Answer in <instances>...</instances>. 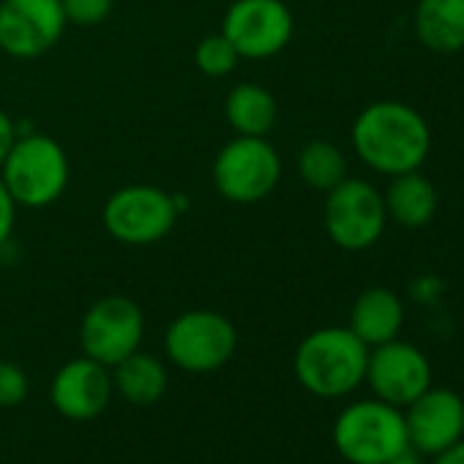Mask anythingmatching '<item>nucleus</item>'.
Returning a JSON list of instances; mask_svg holds the SVG:
<instances>
[{
  "label": "nucleus",
  "instance_id": "dca6fc26",
  "mask_svg": "<svg viewBox=\"0 0 464 464\" xmlns=\"http://www.w3.org/2000/svg\"><path fill=\"white\" fill-rule=\"evenodd\" d=\"M382 199H385L388 218H393L407 229L426 227L437 213V188L418 169L393 175Z\"/></svg>",
  "mask_w": 464,
  "mask_h": 464
},
{
  "label": "nucleus",
  "instance_id": "aec40b11",
  "mask_svg": "<svg viewBox=\"0 0 464 464\" xmlns=\"http://www.w3.org/2000/svg\"><path fill=\"white\" fill-rule=\"evenodd\" d=\"M298 172L306 186L317 191H331L347 178V159L334 142L312 140L298 153Z\"/></svg>",
  "mask_w": 464,
  "mask_h": 464
},
{
  "label": "nucleus",
  "instance_id": "bb28decb",
  "mask_svg": "<svg viewBox=\"0 0 464 464\" xmlns=\"http://www.w3.org/2000/svg\"><path fill=\"white\" fill-rule=\"evenodd\" d=\"M388 464H426L423 461V456L418 453V450H412V448H407L404 453H399V456H393Z\"/></svg>",
  "mask_w": 464,
  "mask_h": 464
},
{
  "label": "nucleus",
  "instance_id": "f8f14e48",
  "mask_svg": "<svg viewBox=\"0 0 464 464\" xmlns=\"http://www.w3.org/2000/svg\"><path fill=\"white\" fill-rule=\"evenodd\" d=\"M366 382L374 391V399L407 407L431 385V363L415 344L391 339L369 347Z\"/></svg>",
  "mask_w": 464,
  "mask_h": 464
},
{
  "label": "nucleus",
  "instance_id": "f3484780",
  "mask_svg": "<svg viewBox=\"0 0 464 464\" xmlns=\"http://www.w3.org/2000/svg\"><path fill=\"white\" fill-rule=\"evenodd\" d=\"M415 34L431 53L464 50V0H418Z\"/></svg>",
  "mask_w": 464,
  "mask_h": 464
},
{
  "label": "nucleus",
  "instance_id": "4be33fe9",
  "mask_svg": "<svg viewBox=\"0 0 464 464\" xmlns=\"http://www.w3.org/2000/svg\"><path fill=\"white\" fill-rule=\"evenodd\" d=\"M66 23L80 25V28H93L102 25L110 14L115 0H61Z\"/></svg>",
  "mask_w": 464,
  "mask_h": 464
},
{
  "label": "nucleus",
  "instance_id": "20e7f679",
  "mask_svg": "<svg viewBox=\"0 0 464 464\" xmlns=\"http://www.w3.org/2000/svg\"><path fill=\"white\" fill-rule=\"evenodd\" d=\"M0 180L6 183L17 208H47L69 186V156L47 134H25L12 145Z\"/></svg>",
  "mask_w": 464,
  "mask_h": 464
},
{
  "label": "nucleus",
  "instance_id": "2eb2a0df",
  "mask_svg": "<svg viewBox=\"0 0 464 464\" xmlns=\"http://www.w3.org/2000/svg\"><path fill=\"white\" fill-rule=\"evenodd\" d=\"M401 325H404V304L393 290L369 287L355 298L350 312V331L366 347H377L391 339H399Z\"/></svg>",
  "mask_w": 464,
  "mask_h": 464
},
{
  "label": "nucleus",
  "instance_id": "39448f33",
  "mask_svg": "<svg viewBox=\"0 0 464 464\" xmlns=\"http://www.w3.org/2000/svg\"><path fill=\"white\" fill-rule=\"evenodd\" d=\"M282 178V156L266 137H236L213 159V186L236 205L266 199Z\"/></svg>",
  "mask_w": 464,
  "mask_h": 464
},
{
  "label": "nucleus",
  "instance_id": "f257e3e1",
  "mask_svg": "<svg viewBox=\"0 0 464 464\" xmlns=\"http://www.w3.org/2000/svg\"><path fill=\"white\" fill-rule=\"evenodd\" d=\"M353 148L358 159L382 175L418 169L431 150L426 118L401 102H374L353 123Z\"/></svg>",
  "mask_w": 464,
  "mask_h": 464
},
{
  "label": "nucleus",
  "instance_id": "5701e85b",
  "mask_svg": "<svg viewBox=\"0 0 464 464\" xmlns=\"http://www.w3.org/2000/svg\"><path fill=\"white\" fill-rule=\"evenodd\" d=\"M28 396V374L12 361H0V407L9 410L23 404Z\"/></svg>",
  "mask_w": 464,
  "mask_h": 464
},
{
  "label": "nucleus",
  "instance_id": "4468645a",
  "mask_svg": "<svg viewBox=\"0 0 464 464\" xmlns=\"http://www.w3.org/2000/svg\"><path fill=\"white\" fill-rule=\"evenodd\" d=\"M112 372L99 361L82 355L63 363L53 377V407L69 420H93L99 418L112 399Z\"/></svg>",
  "mask_w": 464,
  "mask_h": 464
},
{
  "label": "nucleus",
  "instance_id": "7ed1b4c3",
  "mask_svg": "<svg viewBox=\"0 0 464 464\" xmlns=\"http://www.w3.org/2000/svg\"><path fill=\"white\" fill-rule=\"evenodd\" d=\"M334 445L350 464H388L410 448L401 407L382 399H361L334 420Z\"/></svg>",
  "mask_w": 464,
  "mask_h": 464
},
{
  "label": "nucleus",
  "instance_id": "a878e982",
  "mask_svg": "<svg viewBox=\"0 0 464 464\" xmlns=\"http://www.w3.org/2000/svg\"><path fill=\"white\" fill-rule=\"evenodd\" d=\"M431 464H464V440L453 442L450 448L440 450L437 456H431Z\"/></svg>",
  "mask_w": 464,
  "mask_h": 464
},
{
  "label": "nucleus",
  "instance_id": "a211bd4d",
  "mask_svg": "<svg viewBox=\"0 0 464 464\" xmlns=\"http://www.w3.org/2000/svg\"><path fill=\"white\" fill-rule=\"evenodd\" d=\"M110 372H112L115 391L134 407L156 404L169 385L167 366L156 355H148L140 350L131 353L129 358H123L121 363H115Z\"/></svg>",
  "mask_w": 464,
  "mask_h": 464
},
{
  "label": "nucleus",
  "instance_id": "b1692460",
  "mask_svg": "<svg viewBox=\"0 0 464 464\" xmlns=\"http://www.w3.org/2000/svg\"><path fill=\"white\" fill-rule=\"evenodd\" d=\"M14 221H17V202L12 199L6 183L0 180V246H4L12 238Z\"/></svg>",
  "mask_w": 464,
  "mask_h": 464
},
{
  "label": "nucleus",
  "instance_id": "6e6552de",
  "mask_svg": "<svg viewBox=\"0 0 464 464\" xmlns=\"http://www.w3.org/2000/svg\"><path fill=\"white\" fill-rule=\"evenodd\" d=\"M328 238L344 252H366L385 232V199L361 178H344L325 197L323 208Z\"/></svg>",
  "mask_w": 464,
  "mask_h": 464
},
{
  "label": "nucleus",
  "instance_id": "412c9836",
  "mask_svg": "<svg viewBox=\"0 0 464 464\" xmlns=\"http://www.w3.org/2000/svg\"><path fill=\"white\" fill-rule=\"evenodd\" d=\"M238 61H241V55L236 53V47L229 44V39L224 34L205 36L194 50V63L205 77H227L236 72Z\"/></svg>",
  "mask_w": 464,
  "mask_h": 464
},
{
  "label": "nucleus",
  "instance_id": "1a4fd4ad",
  "mask_svg": "<svg viewBox=\"0 0 464 464\" xmlns=\"http://www.w3.org/2000/svg\"><path fill=\"white\" fill-rule=\"evenodd\" d=\"M145 336V314L126 295H107L96 301L80 323L82 355L112 369L140 350Z\"/></svg>",
  "mask_w": 464,
  "mask_h": 464
},
{
  "label": "nucleus",
  "instance_id": "423d86ee",
  "mask_svg": "<svg viewBox=\"0 0 464 464\" xmlns=\"http://www.w3.org/2000/svg\"><path fill=\"white\" fill-rule=\"evenodd\" d=\"M238 347V331L213 309H191L175 317L164 334L167 358L188 374H210L229 363Z\"/></svg>",
  "mask_w": 464,
  "mask_h": 464
},
{
  "label": "nucleus",
  "instance_id": "ddd939ff",
  "mask_svg": "<svg viewBox=\"0 0 464 464\" xmlns=\"http://www.w3.org/2000/svg\"><path fill=\"white\" fill-rule=\"evenodd\" d=\"M410 448L420 456H437L464 434V399L450 388H426L404 412Z\"/></svg>",
  "mask_w": 464,
  "mask_h": 464
},
{
  "label": "nucleus",
  "instance_id": "f03ea898",
  "mask_svg": "<svg viewBox=\"0 0 464 464\" xmlns=\"http://www.w3.org/2000/svg\"><path fill=\"white\" fill-rule=\"evenodd\" d=\"M369 347L350 328H317L295 350L298 382L320 396L339 399L353 393L366 380Z\"/></svg>",
  "mask_w": 464,
  "mask_h": 464
},
{
  "label": "nucleus",
  "instance_id": "0eeeda50",
  "mask_svg": "<svg viewBox=\"0 0 464 464\" xmlns=\"http://www.w3.org/2000/svg\"><path fill=\"white\" fill-rule=\"evenodd\" d=\"M178 221V197L156 186H123L107 197L102 224L126 246H150L167 238Z\"/></svg>",
  "mask_w": 464,
  "mask_h": 464
},
{
  "label": "nucleus",
  "instance_id": "9b49d317",
  "mask_svg": "<svg viewBox=\"0 0 464 464\" xmlns=\"http://www.w3.org/2000/svg\"><path fill=\"white\" fill-rule=\"evenodd\" d=\"M66 25L61 0H0V50L12 58L47 55Z\"/></svg>",
  "mask_w": 464,
  "mask_h": 464
},
{
  "label": "nucleus",
  "instance_id": "6ab92c4d",
  "mask_svg": "<svg viewBox=\"0 0 464 464\" xmlns=\"http://www.w3.org/2000/svg\"><path fill=\"white\" fill-rule=\"evenodd\" d=\"M224 115L232 131L241 137H268L276 123L279 107L271 91L257 82H241L229 91L224 102Z\"/></svg>",
  "mask_w": 464,
  "mask_h": 464
},
{
  "label": "nucleus",
  "instance_id": "9d476101",
  "mask_svg": "<svg viewBox=\"0 0 464 464\" xmlns=\"http://www.w3.org/2000/svg\"><path fill=\"white\" fill-rule=\"evenodd\" d=\"M295 31L285 0H236L221 20V34L241 58L266 61L279 55Z\"/></svg>",
  "mask_w": 464,
  "mask_h": 464
},
{
  "label": "nucleus",
  "instance_id": "393cba45",
  "mask_svg": "<svg viewBox=\"0 0 464 464\" xmlns=\"http://www.w3.org/2000/svg\"><path fill=\"white\" fill-rule=\"evenodd\" d=\"M14 142H17V126L9 118V112L0 110V167H4V161H6Z\"/></svg>",
  "mask_w": 464,
  "mask_h": 464
}]
</instances>
